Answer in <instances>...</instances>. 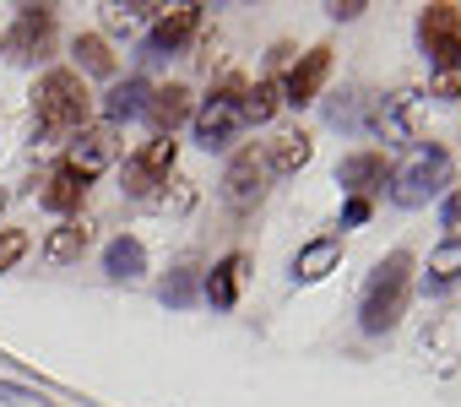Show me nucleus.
<instances>
[{
  "instance_id": "1",
  "label": "nucleus",
  "mask_w": 461,
  "mask_h": 407,
  "mask_svg": "<svg viewBox=\"0 0 461 407\" xmlns=\"http://www.w3.org/2000/svg\"><path fill=\"white\" fill-rule=\"evenodd\" d=\"M87 125H93V93H87V77H77L71 66L44 71L39 87H33V141L50 147V141L82 136Z\"/></svg>"
},
{
  "instance_id": "2",
  "label": "nucleus",
  "mask_w": 461,
  "mask_h": 407,
  "mask_svg": "<svg viewBox=\"0 0 461 407\" xmlns=\"http://www.w3.org/2000/svg\"><path fill=\"white\" fill-rule=\"evenodd\" d=\"M412 250H391L375 272H369V283H364V294H358V326L369 331V337H385L391 326H402V315H407V299H412Z\"/></svg>"
},
{
  "instance_id": "3",
  "label": "nucleus",
  "mask_w": 461,
  "mask_h": 407,
  "mask_svg": "<svg viewBox=\"0 0 461 407\" xmlns=\"http://www.w3.org/2000/svg\"><path fill=\"white\" fill-rule=\"evenodd\" d=\"M245 93H250V82L228 71V77L201 98V109H195V141H201L206 152H228V147H234V136L245 131Z\"/></svg>"
},
{
  "instance_id": "4",
  "label": "nucleus",
  "mask_w": 461,
  "mask_h": 407,
  "mask_svg": "<svg viewBox=\"0 0 461 407\" xmlns=\"http://www.w3.org/2000/svg\"><path fill=\"white\" fill-rule=\"evenodd\" d=\"M445 179H450V152L445 147H418L396 174H391V201L396 207H429V201L445 190Z\"/></svg>"
},
{
  "instance_id": "5",
  "label": "nucleus",
  "mask_w": 461,
  "mask_h": 407,
  "mask_svg": "<svg viewBox=\"0 0 461 407\" xmlns=\"http://www.w3.org/2000/svg\"><path fill=\"white\" fill-rule=\"evenodd\" d=\"M0 44H6V55L17 66L50 60L55 55V6H17V17H12V28H6Z\"/></svg>"
},
{
  "instance_id": "6",
  "label": "nucleus",
  "mask_w": 461,
  "mask_h": 407,
  "mask_svg": "<svg viewBox=\"0 0 461 407\" xmlns=\"http://www.w3.org/2000/svg\"><path fill=\"white\" fill-rule=\"evenodd\" d=\"M174 158H179V141L174 136H152L147 147H136L125 158V195L131 201H152V190L174 179Z\"/></svg>"
},
{
  "instance_id": "7",
  "label": "nucleus",
  "mask_w": 461,
  "mask_h": 407,
  "mask_svg": "<svg viewBox=\"0 0 461 407\" xmlns=\"http://www.w3.org/2000/svg\"><path fill=\"white\" fill-rule=\"evenodd\" d=\"M201 12H206V6H195V0H185V6H163L158 23H152V33L141 39V60H168V55H179V50L195 39Z\"/></svg>"
},
{
  "instance_id": "8",
  "label": "nucleus",
  "mask_w": 461,
  "mask_h": 407,
  "mask_svg": "<svg viewBox=\"0 0 461 407\" xmlns=\"http://www.w3.org/2000/svg\"><path fill=\"white\" fill-rule=\"evenodd\" d=\"M267 179H272V163H267V147H240L228 158V174H222V195L234 207H256L267 195Z\"/></svg>"
},
{
  "instance_id": "9",
  "label": "nucleus",
  "mask_w": 461,
  "mask_h": 407,
  "mask_svg": "<svg viewBox=\"0 0 461 407\" xmlns=\"http://www.w3.org/2000/svg\"><path fill=\"white\" fill-rule=\"evenodd\" d=\"M326 77H331V44H315V50H304V55L288 66V82H283V104H294V109H310V104L321 98Z\"/></svg>"
},
{
  "instance_id": "10",
  "label": "nucleus",
  "mask_w": 461,
  "mask_h": 407,
  "mask_svg": "<svg viewBox=\"0 0 461 407\" xmlns=\"http://www.w3.org/2000/svg\"><path fill=\"white\" fill-rule=\"evenodd\" d=\"M114 152H120V131L114 125H87L77 141H71V152H66V168L87 185V179H98L109 163H114Z\"/></svg>"
},
{
  "instance_id": "11",
  "label": "nucleus",
  "mask_w": 461,
  "mask_h": 407,
  "mask_svg": "<svg viewBox=\"0 0 461 407\" xmlns=\"http://www.w3.org/2000/svg\"><path fill=\"white\" fill-rule=\"evenodd\" d=\"M391 179V158L380 152V147H358V152H348L342 163H337V185L348 190V195H369V190H380Z\"/></svg>"
},
{
  "instance_id": "12",
  "label": "nucleus",
  "mask_w": 461,
  "mask_h": 407,
  "mask_svg": "<svg viewBox=\"0 0 461 407\" xmlns=\"http://www.w3.org/2000/svg\"><path fill=\"white\" fill-rule=\"evenodd\" d=\"M245 267H250V256H245V250H234V256H222V261L201 277V294H206V304H212V310H234V304H240Z\"/></svg>"
},
{
  "instance_id": "13",
  "label": "nucleus",
  "mask_w": 461,
  "mask_h": 407,
  "mask_svg": "<svg viewBox=\"0 0 461 407\" xmlns=\"http://www.w3.org/2000/svg\"><path fill=\"white\" fill-rule=\"evenodd\" d=\"M190 114H195V104H190V87H185V82H163V87H152V98H147V120L158 125V136H174Z\"/></svg>"
},
{
  "instance_id": "14",
  "label": "nucleus",
  "mask_w": 461,
  "mask_h": 407,
  "mask_svg": "<svg viewBox=\"0 0 461 407\" xmlns=\"http://www.w3.org/2000/svg\"><path fill=\"white\" fill-rule=\"evenodd\" d=\"M429 93L456 104L461 98V39H445V44H429Z\"/></svg>"
},
{
  "instance_id": "15",
  "label": "nucleus",
  "mask_w": 461,
  "mask_h": 407,
  "mask_svg": "<svg viewBox=\"0 0 461 407\" xmlns=\"http://www.w3.org/2000/svg\"><path fill=\"white\" fill-rule=\"evenodd\" d=\"M412 109H418V93H412V87H402V93H391V98H375V131L391 136V141H418Z\"/></svg>"
},
{
  "instance_id": "16",
  "label": "nucleus",
  "mask_w": 461,
  "mask_h": 407,
  "mask_svg": "<svg viewBox=\"0 0 461 407\" xmlns=\"http://www.w3.org/2000/svg\"><path fill=\"white\" fill-rule=\"evenodd\" d=\"M337 261H342V234H321V240L299 245V256H294V283H321V277L337 272Z\"/></svg>"
},
{
  "instance_id": "17",
  "label": "nucleus",
  "mask_w": 461,
  "mask_h": 407,
  "mask_svg": "<svg viewBox=\"0 0 461 407\" xmlns=\"http://www.w3.org/2000/svg\"><path fill=\"white\" fill-rule=\"evenodd\" d=\"M82 195H87V185L66 168V163H55L44 179H39V207H50V213H60V218H71L77 207H82Z\"/></svg>"
},
{
  "instance_id": "18",
  "label": "nucleus",
  "mask_w": 461,
  "mask_h": 407,
  "mask_svg": "<svg viewBox=\"0 0 461 407\" xmlns=\"http://www.w3.org/2000/svg\"><path fill=\"white\" fill-rule=\"evenodd\" d=\"M87 245H93V223H87V218H66V223L50 229V240H44V261H50V267H71V261H82Z\"/></svg>"
},
{
  "instance_id": "19",
  "label": "nucleus",
  "mask_w": 461,
  "mask_h": 407,
  "mask_svg": "<svg viewBox=\"0 0 461 407\" xmlns=\"http://www.w3.org/2000/svg\"><path fill=\"white\" fill-rule=\"evenodd\" d=\"M147 98H152V87H147L141 77H125V82H114V87L104 93V125H120V120H136V114H147Z\"/></svg>"
},
{
  "instance_id": "20",
  "label": "nucleus",
  "mask_w": 461,
  "mask_h": 407,
  "mask_svg": "<svg viewBox=\"0 0 461 407\" xmlns=\"http://www.w3.org/2000/svg\"><path fill=\"white\" fill-rule=\"evenodd\" d=\"M104 272H109L114 283H136V277L147 272V245H141L136 234L109 240V250H104Z\"/></svg>"
},
{
  "instance_id": "21",
  "label": "nucleus",
  "mask_w": 461,
  "mask_h": 407,
  "mask_svg": "<svg viewBox=\"0 0 461 407\" xmlns=\"http://www.w3.org/2000/svg\"><path fill=\"white\" fill-rule=\"evenodd\" d=\"M445 39H461V6H450V0H434V6L418 12V44H445Z\"/></svg>"
},
{
  "instance_id": "22",
  "label": "nucleus",
  "mask_w": 461,
  "mask_h": 407,
  "mask_svg": "<svg viewBox=\"0 0 461 407\" xmlns=\"http://www.w3.org/2000/svg\"><path fill=\"white\" fill-rule=\"evenodd\" d=\"M71 55H77V77H114L120 71V60H114V50H109L104 33H77Z\"/></svg>"
},
{
  "instance_id": "23",
  "label": "nucleus",
  "mask_w": 461,
  "mask_h": 407,
  "mask_svg": "<svg viewBox=\"0 0 461 407\" xmlns=\"http://www.w3.org/2000/svg\"><path fill=\"white\" fill-rule=\"evenodd\" d=\"M310 158H315V141H310L304 131H294V136H277V141L267 147V163H272V174H299Z\"/></svg>"
},
{
  "instance_id": "24",
  "label": "nucleus",
  "mask_w": 461,
  "mask_h": 407,
  "mask_svg": "<svg viewBox=\"0 0 461 407\" xmlns=\"http://www.w3.org/2000/svg\"><path fill=\"white\" fill-rule=\"evenodd\" d=\"M158 294H163V304H168V310L195 304V294H201V267H195V261H179V267L163 277V288H158Z\"/></svg>"
},
{
  "instance_id": "25",
  "label": "nucleus",
  "mask_w": 461,
  "mask_h": 407,
  "mask_svg": "<svg viewBox=\"0 0 461 407\" xmlns=\"http://www.w3.org/2000/svg\"><path fill=\"white\" fill-rule=\"evenodd\" d=\"M461 277V234H445L429 250V288H450Z\"/></svg>"
},
{
  "instance_id": "26",
  "label": "nucleus",
  "mask_w": 461,
  "mask_h": 407,
  "mask_svg": "<svg viewBox=\"0 0 461 407\" xmlns=\"http://www.w3.org/2000/svg\"><path fill=\"white\" fill-rule=\"evenodd\" d=\"M277 109H283V82H277V77H261V82L245 93V125H267Z\"/></svg>"
},
{
  "instance_id": "27",
  "label": "nucleus",
  "mask_w": 461,
  "mask_h": 407,
  "mask_svg": "<svg viewBox=\"0 0 461 407\" xmlns=\"http://www.w3.org/2000/svg\"><path fill=\"white\" fill-rule=\"evenodd\" d=\"M364 104H369V98H358V93H342L337 104H326V120H331L337 131H364Z\"/></svg>"
},
{
  "instance_id": "28",
  "label": "nucleus",
  "mask_w": 461,
  "mask_h": 407,
  "mask_svg": "<svg viewBox=\"0 0 461 407\" xmlns=\"http://www.w3.org/2000/svg\"><path fill=\"white\" fill-rule=\"evenodd\" d=\"M152 12H163V6H104V28H114V33H136Z\"/></svg>"
},
{
  "instance_id": "29",
  "label": "nucleus",
  "mask_w": 461,
  "mask_h": 407,
  "mask_svg": "<svg viewBox=\"0 0 461 407\" xmlns=\"http://www.w3.org/2000/svg\"><path fill=\"white\" fill-rule=\"evenodd\" d=\"M28 256V234L23 229H0V272H12Z\"/></svg>"
},
{
  "instance_id": "30",
  "label": "nucleus",
  "mask_w": 461,
  "mask_h": 407,
  "mask_svg": "<svg viewBox=\"0 0 461 407\" xmlns=\"http://www.w3.org/2000/svg\"><path fill=\"white\" fill-rule=\"evenodd\" d=\"M0 407H50L39 391H23V385H12V380H0Z\"/></svg>"
},
{
  "instance_id": "31",
  "label": "nucleus",
  "mask_w": 461,
  "mask_h": 407,
  "mask_svg": "<svg viewBox=\"0 0 461 407\" xmlns=\"http://www.w3.org/2000/svg\"><path fill=\"white\" fill-rule=\"evenodd\" d=\"M369 213H375V201H369V195H348V201H342V229L369 223Z\"/></svg>"
},
{
  "instance_id": "32",
  "label": "nucleus",
  "mask_w": 461,
  "mask_h": 407,
  "mask_svg": "<svg viewBox=\"0 0 461 407\" xmlns=\"http://www.w3.org/2000/svg\"><path fill=\"white\" fill-rule=\"evenodd\" d=\"M439 223H445V229H450V234H456V229H461V190H450V195H445V201H439Z\"/></svg>"
},
{
  "instance_id": "33",
  "label": "nucleus",
  "mask_w": 461,
  "mask_h": 407,
  "mask_svg": "<svg viewBox=\"0 0 461 407\" xmlns=\"http://www.w3.org/2000/svg\"><path fill=\"white\" fill-rule=\"evenodd\" d=\"M331 12V23H353V17H364L369 6H364V0H337V6H326Z\"/></svg>"
},
{
  "instance_id": "34",
  "label": "nucleus",
  "mask_w": 461,
  "mask_h": 407,
  "mask_svg": "<svg viewBox=\"0 0 461 407\" xmlns=\"http://www.w3.org/2000/svg\"><path fill=\"white\" fill-rule=\"evenodd\" d=\"M0 207H6V195H0Z\"/></svg>"
}]
</instances>
